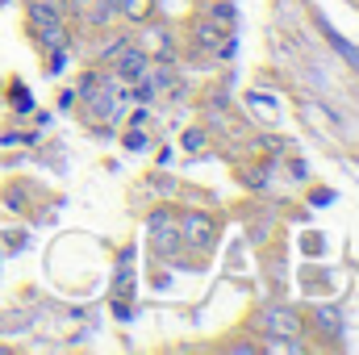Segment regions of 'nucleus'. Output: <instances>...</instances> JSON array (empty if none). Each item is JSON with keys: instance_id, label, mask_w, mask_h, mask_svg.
Segmentation results:
<instances>
[{"instance_id": "1", "label": "nucleus", "mask_w": 359, "mask_h": 355, "mask_svg": "<svg viewBox=\"0 0 359 355\" xmlns=\"http://www.w3.org/2000/svg\"><path fill=\"white\" fill-rule=\"evenodd\" d=\"M113 67H117V76H121V80H142L151 63H147V55H142V51H130L126 42H117V46H113Z\"/></svg>"}, {"instance_id": "2", "label": "nucleus", "mask_w": 359, "mask_h": 355, "mask_svg": "<svg viewBox=\"0 0 359 355\" xmlns=\"http://www.w3.org/2000/svg\"><path fill=\"white\" fill-rule=\"evenodd\" d=\"M268 330L271 335H280V339H297V335H301V318H297V309H288V305H271L268 309Z\"/></svg>"}, {"instance_id": "3", "label": "nucleus", "mask_w": 359, "mask_h": 355, "mask_svg": "<svg viewBox=\"0 0 359 355\" xmlns=\"http://www.w3.org/2000/svg\"><path fill=\"white\" fill-rule=\"evenodd\" d=\"M184 239H188L192 247H209V239H213V217L188 213V217H184Z\"/></svg>"}, {"instance_id": "4", "label": "nucleus", "mask_w": 359, "mask_h": 355, "mask_svg": "<svg viewBox=\"0 0 359 355\" xmlns=\"http://www.w3.org/2000/svg\"><path fill=\"white\" fill-rule=\"evenodd\" d=\"M313 322L326 330V335H339L343 330V318H339V305H318L313 309Z\"/></svg>"}, {"instance_id": "5", "label": "nucleus", "mask_w": 359, "mask_h": 355, "mask_svg": "<svg viewBox=\"0 0 359 355\" xmlns=\"http://www.w3.org/2000/svg\"><path fill=\"white\" fill-rule=\"evenodd\" d=\"M322 34L330 38V46H334V51H339V55H343V59H347V63H351V67H355V72H359V51H355V46H351V42H343V38H339V34H334L330 25H326Z\"/></svg>"}, {"instance_id": "6", "label": "nucleus", "mask_w": 359, "mask_h": 355, "mask_svg": "<svg viewBox=\"0 0 359 355\" xmlns=\"http://www.w3.org/2000/svg\"><path fill=\"white\" fill-rule=\"evenodd\" d=\"M209 17H213L217 25H234V4H226V0H217V4L209 8Z\"/></svg>"}, {"instance_id": "7", "label": "nucleus", "mask_w": 359, "mask_h": 355, "mask_svg": "<svg viewBox=\"0 0 359 355\" xmlns=\"http://www.w3.org/2000/svg\"><path fill=\"white\" fill-rule=\"evenodd\" d=\"M113 13H117V0H100V4H96V13H92V17H96V21H109V17H113Z\"/></svg>"}, {"instance_id": "8", "label": "nucleus", "mask_w": 359, "mask_h": 355, "mask_svg": "<svg viewBox=\"0 0 359 355\" xmlns=\"http://www.w3.org/2000/svg\"><path fill=\"white\" fill-rule=\"evenodd\" d=\"M243 180H247L251 188H264V184H268V176H264L259 168H251V172H243Z\"/></svg>"}, {"instance_id": "9", "label": "nucleus", "mask_w": 359, "mask_h": 355, "mask_svg": "<svg viewBox=\"0 0 359 355\" xmlns=\"http://www.w3.org/2000/svg\"><path fill=\"white\" fill-rule=\"evenodd\" d=\"M147 8H151V0H130V4H126V13H130V17H142Z\"/></svg>"}]
</instances>
